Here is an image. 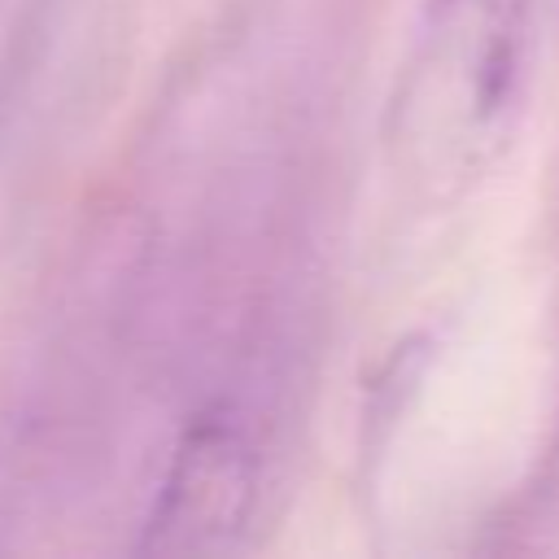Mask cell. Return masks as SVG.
<instances>
[{"instance_id":"1","label":"cell","mask_w":559,"mask_h":559,"mask_svg":"<svg viewBox=\"0 0 559 559\" xmlns=\"http://www.w3.org/2000/svg\"><path fill=\"white\" fill-rule=\"evenodd\" d=\"M258 489V459L245 432L227 419H197L175 450L157 489L140 550L148 555H210L227 550L249 520Z\"/></svg>"}]
</instances>
